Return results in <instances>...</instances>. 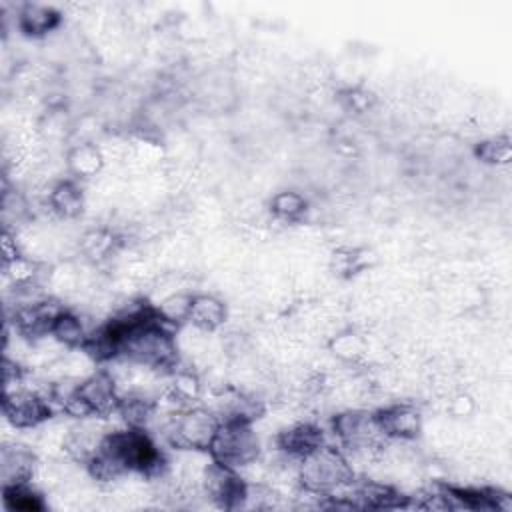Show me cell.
I'll return each instance as SVG.
<instances>
[{"mask_svg": "<svg viewBox=\"0 0 512 512\" xmlns=\"http://www.w3.org/2000/svg\"><path fill=\"white\" fill-rule=\"evenodd\" d=\"M296 478L302 492L330 498L344 492L354 482L356 474L346 452L340 446L324 442L298 458Z\"/></svg>", "mask_w": 512, "mask_h": 512, "instance_id": "6da1fadb", "label": "cell"}, {"mask_svg": "<svg viewBox=\"0 0 512 512\" xmlns=\"http://www.w3.org/2000/svg\"><path fill=\"white\" fill-rule=\"evenodd\" d=\"M220 418L210 406L194 404L176 412H166L162 420V438L180 452H208Z\"/></svg>", "mask_w": 512, "mask_h": 512, "instance_id": "7a4b0ae2", "label": "cell"}, {"mask_svg": "<svg viewBox=\"0 0 512 512\" xmlns=\"http://www.w3.org/2000/svg\"><path fill=\"white\" fill-rule=\"evenodd\" d=\"M260 448V436L252 422L224 420L214 434L208 454L212 460L242 472L260 458Z\"/></svg>", "mask_w": 512, "mask_h": 512, "instance_id": "3957f363", "label": "cell"}, {"mask_svg": "<svg viewBox=\"0 0 512 512\" xmlns=\"http://www.w3.org/2000/svg\"><path fill=\"white\" fill-rule=\"evenodd\" d=\"M2 412L14 430H36L52 418V404L42 390L22 384L4 392Z\"/></svg>", "mask_w": 512, "mask_h": 512, "instance_id": "277c9868", "label": "cell"}, {"mask_svg": "<svg viewBox=\"0 0 512 512\" xmlns=\"http://www.w3.org/2000/svg\"><path fill=\"white\" fill-rule=\"evenodd\" d=\"M198 490L220 508H240L246 504L248 482L238 470L210 458L200 476Z\"/></svg>", "mask_w": 512, "mask_h": 512, "instance_id": "5b68a950", "label": "cell"}, {"mask_svg": "<svg viewBox=\"0 0 512 512\" xmlns=\"http://www.w3.org/2000/svg\"><path fill=\"white\" fill-rule=\"evenodd\" d=\"M382 434L390 442H412L422 432V412L416 404L396 402L376 410Z\"/></svg>", "mask_w": 512, "mask_h": 512, "instance_id": "8992f818", "label": "cell"}, {"mask_svg": "<svg viewBox=\"0 0 512 512\" xmlns=\"http://www.w3.org/2000/svg\"><path fill=\"white\" fill-rule=\"evenodd\" d=\"M38 466H40V462L28 446L18 444V442L4 444V448L0 452L2 488L32 484V480H36Z\"/></svg>", "mask_w": 512, "mask_h": 512, "instance_id": "52a82bcc", "label": "cell"}, {"mask_svg": "<svg viewBox=\"0 0 512 512\" xmlns=\"http://www.w3.org/2000/svg\"><path fill=\"white\" fill-rule=\"evenodd\" d=\"M324 442L322 428L312 422H296L276 432V450L294 462Z\"/></svg>", "mask_w": 512, "mask_h": 512, "instance_id": "ba28073f", "label": "cell"}, {"mask_svg": "<svg viewBox=\"0 0 512 512\" xmlns=\"http://www.w3.org/2000/svg\"><path fill=\"white\" fill-rule=\"evenodd\" d=\"M46 206L48 210L62 220H72L80 216L86 208V194L80 188L78 180L68 178V180H56L46 194Z\"/></svg>", "mask_w": 512, "mask_h": 512, "instance_id": "9c48e42d", "label": "cell"}, {"mask_svg": "<svg viewBox=\"0 0 512 512\" xmlns=\"http://www.w3.org/2000/svg\"><path fill=\"white\" fill-rule=\"evenodd\" d=\"M228 320V308L226 304L214 296V294H194L192 296V306L188 314V326L212 334L218 328L224 326Z\"/></svg>", "mask_w": 512, "mask_h": 512, "instance_id": "30bf717a", "label": "cell"}, {"mask_svg": "<svg viewBox=\"0 0 512 512\" xmlns=\"http://www.w3.org/2000/svg\"><path fill=\"white\" fill-rule=\"evenodd\" d=\"M16 24L22 34L30 38H42L54 32L60 24V12L46 4L28 2L22 4L16 14Z\"/></svg>", "mask_w": 512, "mask_h": 512, "instance_id": "8fae6325", "label": "cell"}, {"mask_svg": "<svg viewBox=\"0 0 512 512\" xmlns=\"http://www.w3.org/2000/svg\"><path fill=\"white\" fill-rule=\"evenodd\" d=\"M106 166V156L102 148L94 142H82L68 150L66 154V170L74 176V180H90L100 176Z\"/></svg>", "mask_w": 512, "mask_h": 512, "instance_id": "7c38bea8", "label": "cell"}, {"mask_svg": "<svg viewBox=\"0 0 512 512\" xmlns=\"http://www.w3.org/2000/svg\"><path fill=\"white\" fill-rule=\"evenodd\" d=\"M90 332L92 330L84 324V320L78 314L64 308L60 312V316L56 318V322L50 330V336L66 350H74V348H84Z\"/></svg>", "mask_w": 512, "mask_h": 512, "instance_id": "4fadbf2b", "label": "cell"}, {"mask_svg": "<svg viewBox=\"0 0 512 512\" xmlns=\"http://www.w3.org/2000/svg\"><path fill=\"white\" fill-rule=\"evenodd\" d=\"M192 296L186 290H174L170 294H164L156 304L154 310L160 316L162 322H166L172 328H178L188 322L190 306H192Z\"/></svg>", "mask_w": 512, "mask_h": 512, "instance_id": "5bb4252c", "label": "cell"}, {"mask_svg": "<svg viewBox=\"0 0 512 512\" xmlns=\"http://www.w3.org/2000/svg\"><path fill=\"white\" fill-rule=\"evenodd\" d=\"M330 352L346 364H358L368 356V340L354 332V330H342L334 334L328 342Z\"/></svg>", "mask_w": 512, "mask_h": 512, "instance_id": "9a60e30c", "label": "cell"}, {"mask_svg": "<svg viewBox=\"0 0 512 512\" xmlns=\"http://www.w3.org/2000/svg\"><path fill=\"white\" fill-rule=\"evenodd\" d=\"M306 210H308L306 198L294 190H282V192L274 194L270 200L272 216L286 224H294V222L302 220Z\"/></svg>", "mask_w": 512, "mask_h": 512, "instance_id": "2e32d148", "label": "cell"}, {"mask_svg": "<svg viewBox=\"0 0 512 512\" xmlns=\"http://www.w3.org/2000/svg\"><path fill=\"white\" fill-rule=\"evenodd\" d=\"M2 494H4V504L10 510L36 512V510L44 508V502H42L40 494L32 488V484L8 486V488H2Z\"/></svg>", "mask_w": 512, "mask_h": 512, "instance_id": "e0dca14e", "label": "cell"}, {"mask_svg": "<svg viewBox=\"0 0 512 512\" xmlns=\"http://www.w3.org/2000/svg\"><path fill=\"white\" fill-rule=\"evenodd\" d=\"M476 154L482 162L500 166V164H508L512 150H510V142L506 136H496V138L480 142L476 148Z\"/></svg>", "mask_w": 512, "mask_h": 512, "instance_id": "ac0fdd59", "label": "cell"}]
</instances>
